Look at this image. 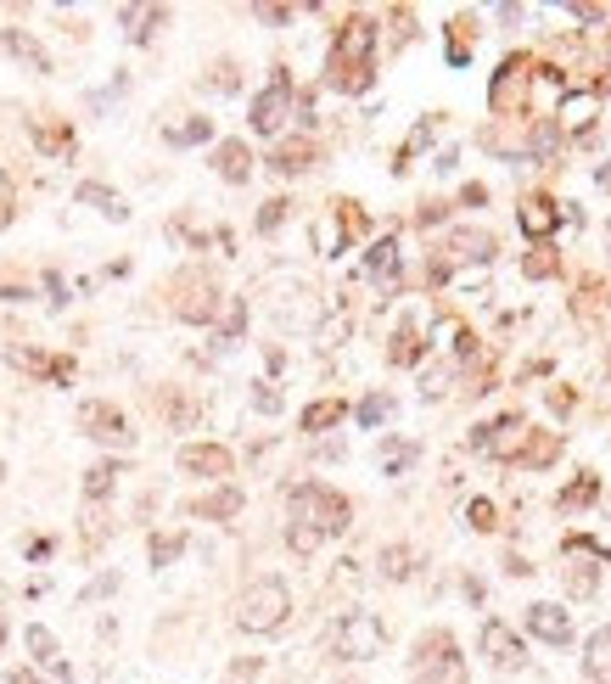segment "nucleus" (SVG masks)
<instances>
[{
	"label": "nucleus",
	"instance_id": "nucleus-10",
	"mask_svg": "<svg viewBox=\"0 0 611 684\" xmlns=\"http://www.w3.org/2000/svg\"><path fill=\"white\" fill-rule=\"evenodd\" d=\"M522 438H527L522 415H499V421H488V427L471 432V449H477V455H494V460H516Z\"/></svg>",
	"mask_w": 611,
	"mask_h": 684
},
{
	"label": "nucleus",
	"instance_id": "nucleus-7",
	"mask_svg": "<svg viewBox=\"0 0 611 684\" xmlns=\"http://www.w3.org/2000/svg\"><path fill=\"white\" fill-rule=\"evenodd\" d=\"M79 432H85V438H96V443H107V449H129V443H135L124 410H118V404H107V399L79 404Z\"/></svg>",
	"mask_w": 611,
	"mask_h": 684
},
{
	"label": "nucleus",
	"instance_id": "nucleus-6",
	"mask_svg": "<svg viewBox=\"0 0 611 684\" xmlns=\"http://www.w3.org/2000/svg\"><path fill=\"white\" fill-rule=\"evenodd\" d=\"M286 118H292V73L275 68V79L253 96V107H247V124H253V135H281Z\"/></svg>",
	"mask_w": 611,
	"mask_h": 684
},
{
	"label": "nucleus",
	"instance_id": "nucleus-32",
	"mask_svg": "<svg viewBox=\"0 0 611 684\" xmlns=\"http://www.w3.org/2000/svg\"><path fill=\"white\" fill-rule=\"evenodd\" d=\"M163 141L169 146H202V141H214V124H208V118H174V124H163Z\"/></svg>",
	"mask_w": 611,
	"mask_h": 684
},
{
	"label": "nucleus",
	"instance_id": "nucleus-33",
	"mask_svg": "<svg viewBox=\"0 0 611 684\" xmlns=\"http://www.w3.org/2000/svg\"><path fill=\"white\" fill-rule=\"evenodd\" d=\"M415 455H421V443H410V438H387V443H382V477H404V471L415 466Z\"/></svg>",
	"mask_w": 611,
	"mask_h": 684
},
{
	"label": "nucleus",
	"instance_id": "nucleus-59",
	"mask_svg": "<svg viewBox=\"0 0 611 684\" xmlns=\"http://www.w3.org/2000/svg\"><path fill=\"white\" fill-rule=\"evenodd\" d=\"M0 477H6V466H0Z\"/></svg>",
	"mask_w": 611,
	"mask_h": 684
},
{
	"label": "nucleus",
	"instance_id": "nucleus-12",
	"mask_svg": "<svg viewBox=\"0 0 611 684\" xmlns=\"http://www.w3.org/2000/svg\"><path fill=\"white\" fill-rule=\"evenodd\" d=\"M527 634H539L544 645H567L572 640V617L555 606V600H533L527 606Z\"/></svg>",
	"mask_w": 611,
	"mask_h": 684
},
{
	"label": "nucleus",
	"instance_id": "nucleus-49",
	"mask_svg": "<svg viewBox=\"0 0 611 684\" xmlns=\"http://www.w3.org/2000/svg\"><path fill=\"white\" fill-rule=\"evenodd\" d=\"M258 23H292V6H253Z\"/></svg>",
	"mask_w": 611,
	"mask_h": 684
},
{
	"label": "nucleus",
	"instance_id": "nucleus-21",
	"mask_svg": "<svg viewBox=\"0 0 611 684\" xmlns=\"http://www.w3.org/2000/svg\"><path fill=\"white\" fill-rule=\"evenodd\" d=\"M376 572H382L387 584H404V578L421 572V550L415 544H387L382 556H376Z\"/></svg>",
	"mask_w": 611,
	"mask_h": 684
},
{
	"label": "nucleus",
	"instance_id": "nucleus-11",
	"mask_svg": "<svg viewBox=\"0 0 611 684\" xmlns=\"http://www.w3.org/2000/svg\"><path fill=\"white\" fill-rule=\"evenodd\" d=\"M180 471H185V477H208V483H219V477L236 471V455H230L225 443H185V449H180Z\"/></svg>",
	"mask_w": 611,
	"mask_h": 684
},
{
	"label": "nucleus",
	"instance_id": "nucleus-28",
	"mask_svg": "<svg viewBox=\"0 0 611 684\" xmlns=\"http://www.w3.org/2000/svg\"><path fill=\"white\" fill-rule=\"evenodd\" d=\"M555 455H561V432H527L516 449V466H550Z\"/></svg>",
	"mask_w": 611,
	"mask_h": 684
},
{
	"label": "nucleus",
	"instance_id": "nucleus-18",
	"mask_svg": "<svg viewBox=\"0 0 611 684\" xmlns=\"http://www.w3.org/2000/svg\"><path fill=\"white\" fill-rule=\"evenodd\" d=\"M118 23H124V34L135 45H146L163 23H169V6H118Z\"/></svg>",
	"mask_w": 611,
	"mask_h": 684
},
{
	"label": "nucleus",
	"instance_id": "nucleus-25",
	"mask_svg": "<svg viewBox=\"0 0 611 684\" xmlns=\"http://www.w3.org/2000/svg\"><path fill=\"white\" fill-rule=\"evenodd\" d=\"M34 146L45 157H73V129L62 118H34Z\"/></svg>",
	"mask_w": 611,
	"mask_h": 684
},
{
	"label": "nucleus",
	"instance_id": "nucleus-58",
	"mask_svg": "<svg viewBox=\"0 0 611 684\" xmlns=\"http://www.w3.org/2000/svg\"><path fill=\"white\" fill-rule=\"evenodd\" d=\"M606 62H611V34H606Z\"/></svg>",
	"mask_w": 611,
	"mask_h": 684
},
{
	"label": "nucleus",
	"instance_id": "nucleus-16",
	"mask_svg": "<svg viewBox=\"0 0 611 684\" xmlns=\"http://www.w3.org/2000/svg\"><path fill=\"white\" fill-rule=\"evenodd\" d=\"M365 275H370L376 286H382L387 298L398 292V242H393V236H382V242H376V247L365 253Z\"/></svg>",
	"mask_w": 611,
	"mask_h": 684
},
{
	"label": "nucleus",
	"instance_id": "nucleus-44",
	"mask_svg": "<svg viewBox=\"0 0 611 684\" xmlns=\"http://www.w3.org/2000/svg\"><path fill=\"white\" fill-rule=\"evenodd\" d=\"M253 410H258V415H275V410H281V387L253 382Z\"/></svg>",
	"mask_w": 611,
	"mask_h": 684
},
{
	"label": "nucleus",
	"instance_id": "nucleus-13",
	"mask_svg": "<svg viewBox=\"0 0 611 684\" xmlns=\"http://www.w3.org/2000/svg\"><path fill=\"white\" fill-rule=\"evenodd\" d=\"M516 225H522L527 242H544L555 225H561V208H555L550 197H527L522 208H516Z\"/></svg>",
	"mask_w": 611,
	"mask_h": 684
},
{
	"label": "nucleus",
	"instance_id": "nucleus-4",
	"mask_svg": "<svg viewBox=\"0 0 611 684\" xmlns=\"http://www.w3.org/2000/svg\"><path fill=\"white\" fill-rule=\"evenodd\" d=\"M382 645H387V628L376 612H342L326 628V651L337 662H370V656H382Z\"/></svg>",
	"mask_w": 611,
	"mask_h": 684
},
{
	"label": "nucleus",
	"instance_id": "nucleus-3",
	"mask_svg": "<svg viewBox=\"0 0 611 684\" xmlns=\"http://www.w3.org/2000/svg\"><path fill=\"white\" fill-rule=\"evenodd\" d=\"M292 617V589L281 578H253L236 600V628L242 634H281Z\"/></svg>",
	"mask_w": 611,
	"mask_h": 684
},
{
	"label": "nucleus",
	"instance_id": "nucleus-51",
	"mask_svg": "<svg viewBox=\"0 0 611 684\" xmlns=\"http://www.w3.org/2000/svg\"><path fill=\"white\" fill-rule=\"evenodd\" d=\"M23 298H29V286H17V281L0 275V303H23Z\"/></svg>",
	"mask_w": 611,
	"mask_h": 684
},
{
	"label": "nucleus",
	"instance_id": "nucleus-57",
	"mask_svg": "<svg viewBox=\"0 0 611 684\" xmlns=\"http://www.w3.org/2000/svg\"><path fill=\"white\" fill-rule=\"evenodd\" d=\"M0 645H6V612H0Z\"/></svg>",
	"mask_w": 611,
	"mask_h": 684
},
{
	"label": "nucleus",
	"instance_id": "nucleus-30",
	"mask_svg": "<svg viewBox=\"0 0 611 684\" xmlns=\"http://www.w3.org/2000/svg\"><path fill=\"white\" fill-rule=\"evenodd\" d=\"M118 477H124V466H118V460H96V466L85 471V499H90V505H101V499L118 488Z\"/></svg>",
	"mask_w": 611,
	"mask_h": 684
},
{
	"label": "nucleus",
	"instance_id": "nucleus-41",
	"mask_svg": "<svg viewBox=\"0 0 611 684\" xmlns=\"http://www.w3.org/2000/svg\"><path fill=\"white\" fill-rule=\"evenodd\" d=\"M466 29H471L466 17H460V23H449V62H455V68L471 57V40H466Z\"/></svg>",
	"mask_w": 611,
	"mask_h": 684
},
{
	"label": "nucleus",
	"instance_id": "nucleus-1",
	"mask_svg": "<svg viewBox=\"0 0 611 684\" xmlns=\"http://www.w3.org/2000/svg\"><path fill=\"white\" fill-rule=\"evenodd\" d=\"M286 544H292V556H314L326 539L354 528V505L326 483H298L286 494Z\"/></svg>",
	"mask_w": 611,
	"mask_h": 684
},
{
	"label": "nucleus",
	"instance_id": "nucleus-23",
	"mask_svg": "<svg viewBox=\"0 0 611 684\" xmlns=\"http://www.w3.org/2000/svg\"><path fill=\"white\" fill-rule=\"evenodd\" d=\"M270 169L286 174V180H292V174H303V169H314V141H309V135H298V141H281V146L270 152Z\"/></svg>",
	"mask_w": 611,
	"mask_h": 684
},
{
	"label": "nucleus",
	"instance_id": "nucleus-48",
	"mask_svg": "<svg viewBox=\"0 0 611 684\" xmlns=\"http://www.w3.org/2000/svg\"><path fill=\"white\" fill-rule=\"evenodd\" d=\"M113 589H118V572H101V578H96V584H90L79 600H101V595H113Z\"/></svg>",
	"mask_w": 611,
	"mask_h": 684
},
{
	"label": "nucleus",
	"instance_id": "nucleus-43",
	"mask_svg": "<svg viewBox=\"0 0 611 684\" xmlns=\"http://www.w3.org/2000/svg\"><path fill=\"white\" fill-rule=\"evenodd\" d=\"M522 270H527V281H544V275H555V258L544 253V247H533V253L522 258Z\"/></svg>",
	"mask_w": 611,
	"mask_h": 684
},
{
	"label": "nucleus",
	"instance_id": "nucleus-45",
	"mask_svg": "<svg viewBox=\"0 0 611 684\" xmlns=\"http://www.w3.org/2000/svg\"><path fill=\"white\" fill-rule=\"evenodd\" d=\"M169 421L174 427H191V421H197V404L180 399V393H169Z\"/></svg>",
	"mask_w": 611,
	"mask_h": 684
},
{
	"label": "nucleus",
	"instance_id": "nucleus-39",
	"mask_svg": "<svg viewBox=\"0 0 611 684\" xmlns=\"http://www.w3.org/2000/svg\"><path fill=\"white\" fill-rule=\"evenodd\" d=\"M555 146H561V124H555V118H539V129H533V157H555Z\"/></svg>",
	"mask_w": 611,
	"mask_h": 684
},
{
	"label": "nucleus",
	"instance_id": "nucleus-36",
	"mask_svg": "<svg viewBox=\"0 0 611 684\" xmlns=\"http://www.w3.org/2000/svg\"><path fill=\"white\" fill-rule=\"evenodd\" d=\"M146 556H152V567H174V561L185 556V533H152Z\"/></svg>",
	"mask_w": 611,
	"mask_h": 684
},
{
	"label": "nucleus",
	"instance_id": "nucleus-53",
	"mask_svg": "<svg viewBox=\"0 0 611 684\" xmlns=\"http://www.w3.org/2000/svg\"><path fill=\"white\" fill-rule=\"evenodd\" d=\"M12 225V186H6V174H0V230Z\"/></svg>",
	"mask_w": 611,
	"mask_h": 684
},
{
	"label": "nucleus",
	"instance_id": "nucleus-29",
	"mask_svg": "<svg viewBox=\"0 0 611 684\" xmlns=\"http://www.w3.org/2000/svg\"><path fill=\"white\" fill-rule=\"evenodd\" d=\"M23 640H29L34 662H45V668H51V673H62V679H68V662H62V651H57V634H51V628H45V623H34L29 634H23Z\"/></svg>",
	"mask_w": 611,
	"mask_h": 684
},
{
	"label": "nucleus",
	"instance_id": "nucleus-24",
	"mask_svg": "<svg viewBox=\"0 0 611 684\" xmlns=\"http://www.w3.org/2000/svg\"><path fill=\"white\" fill-rule=\"evenodd\" d=\"M600 567H606V561H561V584H567V595L572 600H589L600 589Z\"/></svg>",
	"mask_w": 611,
	"mask_h": 684
},
{
	"label": "nucleus",
	"instance_id": "nucleus-52",
	"mask_svg": "<svg viewBox=\"0 0 611 684\" xmlns=\"http://www.w3.org/2000/svg\"><path fill=\"white\" fill-rule=\"evenodd\" d=\"M443 214H449V208H443V202H427V208H421V214H415V225L427 230V225H438Z\"/></svg>",
	"mask_w": 611,
	"mask_h": 684
},
{
	"label": "nucleus",
	"instance_id": "nucleus-56",
	"mask_svg": "<svg viewBox=\"0 0 611 684\" xmlns=\"http://www.w3.org/2000/svg\"><path fill=\"white\" fill-rule=\"evenodd\" d=\"M505 572H511V578H527V572H533V567H527L522 556H505Z\"/></svg>",
	"mask_w": 611,
	"mask_h": 684
},
{
	"label": "nucleus",
	"instance_id": "nucleus-27",
	"mask_svg": "<svg viewBox=\"0 0 611 684\" xmlns=\"http://www.w3.org/2000/svg\"><path fill=\"white\" fill-rule=\"evenodd\" d=\"M443 253H449V258H471V264H488V258H494V236H488V230H455Z\"/></svg>",
	"mask_w": 611,
	"mask_h": 684
},
{
	"label": "nucleus",
	"instance_id": "nucleus-38",
	"mask_svg": "<svg viewBox=\"0 0 611 684\" xmlns=\"http://www.w3.org/2000/svg\"><path fill=\"white\" fill-rule=\"evenodd\" d=\"M449 382H455V365H421V399H443L449 393Z\"/></svg>",
	"mask_w": 611,
	"mask_h": 684
},
{
	"label": "nucleus",
	"instance_id": "nucleus-26",
	"mask_svg": "<svg viewBox=\"0 0 611 684\" xmlns=\"http://www.w3.org/2000/svg\"><path fill=\"white\" fill-rule=\"evenodd\" d=\"M79 202H85V208H96L101 219H113V225H124V219H129V202L118 197V191L96 186V180H85V186H79Z\"/></svg>",
	"mask_w": 611,
	"mask_h": 684
},
{
	"label": "nucleus",
	"instance_id": "nucleus-46",
	"mask_svg": "<svg viewBox=\"0 0 611 684\" xmlns=\"http://www.w3.org/2000/svg\"><path fill=\"white\" fill-rule=\"evenodd\" d=\"M281 219H286V202L275 197V202H264V214H258V230L270 236V230H281Z\"/></svg>",
	"mask_w": 611,
	"mask_h": 684
},
{
	"label": "nucleus",
	"instance_id": "nucleus-54",
	"mask_svg": "<svg viewBox=\"0 0 611 684\" xmlns=\"http://www.w3.org/2000/svg\"><path fill=\"white\" fill-rule=\"evenodd\" d=\"M550 410H555V415L572 410V393H567V387H550Z\"/></svg>",
	"mask_w": 611,
	"mask_h": 684
},
{
	"label": "nucleus",
	"instance_id": "nucleus-8",
	"mask_svg": "<svg viewBox=\"0 0 611 684\" xmlns=\"http://www.w3.org/2000/svg\"><path fill=\"white\" fill-rule=\"evenodd\" d=\"M477 651H483L499 673H516V668L527 662L522 634H516V628L505 623V617H488V623H483V634H477Z\"/></svg>",
	"mask_w": 611,
	"mask_h": 684
},
{
	"label": "nucleus",
	"instance_id": "nucleus-47",
	"mask_svg": "<svg viewBox=\"0 0 611 684\" xmlns=\"http://www.w3.org/2000/svg\"><path fill=\"white\" fill-rule=\"evenodd\" d=\"M208 85H214V90H236V85H242V79H236V62H219Z\"/></svg>",
	"mask_w": 611,
	"mask_h": 684
},
{
	"label": "nucleus",
	"instance_id": "nucleus-17",
	"mask_svg": "<svg viewBox=\"0 0 611 684\" xmlns=\"http://www.w3.org/2000/svg\"><path fill=\"white\" fill-rule=\"evenodd\" d=\"M0 51H6V57H17L29 73H51V57L40 51V40H34L29 29H0Z\"/></svg>",
	"mask_w": 611,
	"mask_h": 684
},
{
	"label": "nucleus",
	"instance_id": "nucleus-35",
	"mask_svg": "<svg viewBox=\"0 0 611 684\" xmlns=\"http://www.w3.org/2000/svg\"><path fill=\"white\" fill-rule=\"evenodd\" d=\"M595 499H600V477H595V471H583L572 488H561L555 505H561V511H583V505H595Z\"/></svg>",
	"mask_w": 611,
	"mask_h": 684
},
{
	"label": "nucleus",
	"instance_id": "nucleus-50",
	"mask_svg": "<svg viewBox=\"0 0 611 684\" xmlns=\"http://www.w3.org/2000/svg\"><path fill=\"white\" fill-rule=\"evenodd\" d=\"M572 17H578V23H600V17H606V6H589V0H578V6H567Z\"/></svg>",
	"mask_w": 611,
	"mask_h": 684
},
{
	"label": "nucleus",
	"instance_id": "nucleus-20",
	"mask_svg": "<svg viewBox=\"0 0 611 684\" xmlns=\"http://www.w3.org/2000/svg\"><path fill=\"white\" fill-rule=\"evenodd\" d=\"M583 679L611 684V628H595V634L583 640Z\"/></svg>",
	"mask_w": 611,
	"mask_h": 684
},
{
	"label": "nucleus",
	"instance_id": "nucleus-19",
	"mask_svg": "<svg viewBox=\"0 0 611 684\" xmlns=\"http://www.w3.org/2000/svg\"><path fill=\"white\" fill-rule=\"evenodd\" d=\"M17 365V371H34V376H45V382H73V359H51V354H34V348H12L6 354Z\"/></svg>",
	"mask_w": 611,
	"mask_h": 684
},
{
	"label": "nucleus",
	"instance_id": "nucleus-55",
	"mask_svg": "<svg viewBox=\"0 0 611 684\" xmlns=\"http://www.w3.org/2000/svg\"><path fill=\"white\" fill-rule=\"evenodd\" d=\"M6 684H45V679L34 668H12V673H6Z\"/></svg>",
	"mask_w": 611,
	"mask_h": 684
},
{
	"label": "nucleus",
	"instance_id": "nucleus-5",
	"mask_svg": "<svg viewBox=\"0 0 611 684\" xmlns=\"http://www.w3.org/2000/svg\"><path fill=\"white\" fill-rule=\"evenodd\" d=\"M410 684H466V662H460V645L449 628H432V634L415 640Z\"/></svg>",
	"mask_w": 611,
	"mask_h": 684
},
{
	"label": "nucleus",
	"instance_id": "nucleus-2",
	"mask_svg": "<svg viewBox=\"0 0 611 684\" xmlns=\"http://www.w3.org/2000/svg\"><path fill=\"white\" fill-rule=\"evenodd\" d=\"M370 79H376V23L370 17H348L331 40L326 57V85L342 96H365Z\"/></svg>",
	"mask_w": 611,
	"mask_h": 684
},
{
	"label": "nucleus",
	"instance_id": "nucleus-31",
	"mask_svg": "<svg viewBox=\"0 0 611 684\" xmlns=\"http://www.w3.org/2000/svg\"><path fill=\"white\" fill-rule=\"evenodd\" d=\"M342 415H348V404H342V399H314L309 410L298 415V427H303V432H331Z\"/></svg>",
	"mask_w": 611,
	"mask_h": 684
},
{
	"label": "nucleus",
	"instance_id": "nucleus-34",
	"mask_svg": "<svg viewBox=\"0 0 611 684\" xmlns=\"http://www.w3.org/2000/svg\"><path fill=\"white\" fill-rule=\"evenodd\" d=\"M421 348H427V342H421V326H415V320H404V326L393 331V348H387V359H393V365H415V359H421Z\"/></svg>",
	"mask_w": 611,
	"mask_h": 684
},
{
	"label": "nucleus",
	"instance_id": "nucleus-37",
	"mask_svg": "<svg viewBox=\"0 0 611 684\" xmlns=\"http://www.w3.org/2000/svg\"><path fill=\"white\" fill-rule=\"evenodd\" d=\"M247 331V303L230 298V309L219 314V348H236V337Z\"/></svg>",
	"mask_w": 611,
	"mask_h": 684
},
{
	"label": "nucleus",
	"instance_id": "nucleus-15",
	"mask_svg": "<svg viewBox=\"0 0 611 684\" xmlns=\"http://www.w3.org/2000/svg\"><path fill=\"white\" fill-rule=\"evenodd\" d=\"M214 174L230 180V186H247V180H253V152H247V141H219L214 146Z\"/></svg>",
	"mask_w": 611,
	"mask_h": 684
},
{
	"label": "nucleus",
	"instance_id": "nucleus-40",
	"mask_svg": "<svg viewBox=\"0 0 611 684\" xmlns=\"http://www.w3.org/2000/svg\"><path fill=\"white\" fill-rule=\"evenodd\" d=\"M387 415H393V399H387V393H370V399L359 404V427H382Z\"/></svg>",
	"mask_w": 611,
	"mask_h": 684
},
{
	"label": "nucleus",
	"instance_id": "nucleus-9",
	"mask_svg": "<svg viewBox=\"0 0 611 684\" xmlns=\"http://www.w3.org/2000/svg\"><path fill=\"white\" fill-rule=\"evenodd\" d=\"M174 292H180V298H174V314H180V320H191V326L219 320V286L208 281V275H180Z\"/></svg>",
	"mask_w": 611,
	"mask_h": 684
},
{
	"label": "nucleus",
	"instance_id": "nucleus-14",
	"mask_svg": "<svg viewBox=\"0 0 611 684\" xmlns=\"http://www.w3.org/2000/svg\"><path fill=\"white\" fill-rule=\"evenodd\" d=\"M242 505H247V494L225 483V488H214V494L191 499V516H197V522H230V516H242Z\"/></svg>",
	"mask_w": 611,
	"mask_h": 684
},
{
	"label": "nucleus",
	"instance_id": "nucleus-42",
	"mask_svg": "<svg viewBox=\"0 0 611 684\" xmlns=\"http://www.w3.org/2000/svg\"><path fill=\"white\" fill-rule=\"evenodd\" d=\"M466 522H471L477 533H494V499H471V505H466Z\"/></svg>",
	"mask_w": 611,
	"mask_h": 684
},
{
	"label": "nucleus",
	"instance_id": "nucleus-22",
	"mask_svg": "<svg viewBox=\"0 0 611 684\" xmlns=\"http://www.w3.org/2000/svg\"><path fill=\"white\" fill-rule=\"evenodd\" d=\"M522 79H527V57H505V62H499V73H494V90H488V107L505 113V107H511V90L522 96Z\"/></svg>",
	"mask_w": 611,
	"mask_h": 684
}]
</instances>
